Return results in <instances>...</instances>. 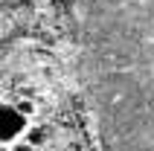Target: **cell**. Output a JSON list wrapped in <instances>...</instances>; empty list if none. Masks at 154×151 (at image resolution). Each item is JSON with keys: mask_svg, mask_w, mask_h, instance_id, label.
<instances>
[{"mask_svg": "<svg viewBox=\"0 0 154 151\" xmlns=\"http://www.w3.org/2000/svg\"><path fill=\"white\" fill-rule=\"evenodd\" d=\"M79 44L102 151H154V0H82Z\"/></svg>", "mask_w": 154, "mask_h": 151, "instance_id": "6da1fadb", "label": "cell"}]
</instances>
